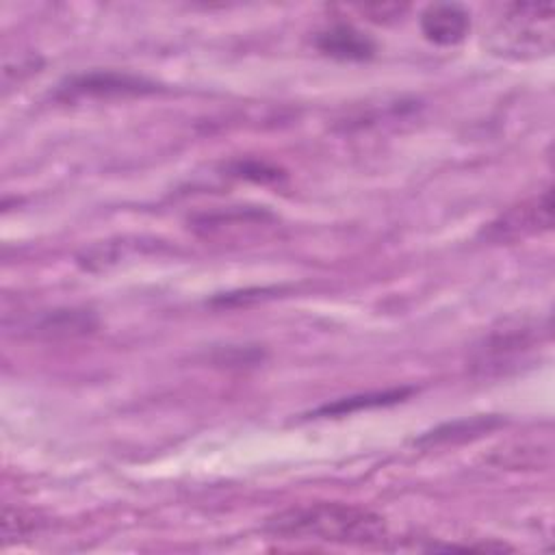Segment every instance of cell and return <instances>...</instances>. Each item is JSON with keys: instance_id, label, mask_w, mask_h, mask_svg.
I'll return each mask as SVG.
<instances>
[{"instance_id": "obj_12", "label": "cell", "mask_w": 555, "mask_h": 555, "mask_svg": "<svg viewBox=\"0 0 555 555\" xmlns=\"http://www.w3.org/2000/svg\"><path fill=\"white\" fill-rule=\"evenodd\" d=\"M408 7L405 4H397V2H373V4H362L360 11L364 15H369V20L373 22H388L399 17Z\"/></svg>"}, {"instance_id": "obj_10", "label": "cell", "mask_w": 555, "mask_h": 555, "mask_svg": "<svg viewBox=\"0 0 555 555\" xmlns=\"http://www.w3.org/2000/svg\"><path fill=\"white\" fill-rule=\"evenodd\" d=\"M412 392V388H390V390H377V392H366V395H356V397H345L334 403H327L319 410H314V416H334V414H347L356 412L362 408H377V405H390L401 399H405Z\"/></svg>"}, {"instance_id": "obj_1", "label": "cell", "mask_w": 555, "mask_h": 555, "mask_svg": "<svg viewBox=\"0 0 555 555\" xmlns=\"http://www.w3.org/2000/svg\"><path fill=\"white\" fill-rule=\"evenodd\" d=\"M267 529L284 540H319L332 544H377L386 535V522L369 507L314 501L291 505L267 520Z\"/></svg>"}, {"instance_id": "obj_7", "label": "cell", "mask_w": 555, "mask_h": 555, "mask_svg": "<svg viewBox=\"0 0 555 555\" xmlns=\"http://www.w3.org/2000/svg\"><path fill=\"white\" fill-rule=\"evenodd\" d=\"M317 48L340 61H364L375 52L373 39L349 24H336L319 33Z\"/></svg>"}, {"instance_id": "obj_11", "label": "cell", "mask_w": 555, "mask_h": 555, "mask_svg": "<svg viewBox=\"0 0 555 555\" xmlns=\"http://www.w3.org/2000/svg\"><path fill=\"white\" fill-rule=\"evenodd\" d=\"M39 529V520L33 512H26L22 507L7 505L2 509V538L4 542H15L22 538L33 535Z\"/></svg>"}, {"instance_id": "obj_9", "label": "cell", "mask_w": 555, "mask_h": 555, "mask_svg": "<svg viewBox=\"0 0 555 555\" xmlns=\"http://www.w3.org/2000/svg\"><path fill=\"white\" fill-rule=\"evenodd\" d=\"M501 425V418L496 416H473V418H462L453 423H444L431 431H427L423 438H418V444H440V442H460L468 438H477L494 427Z\"/></svg>"}, {"instance_id": "obj_5", "label": "cell", "mask_w": 555, "mask_h": 555, "mask_svg": "<svg viewBox=\"0 0 555 555\" xmlns=\"http://www.w3.org/2000/svg\"><path fill=\"white\" fill-rule=\"evenodd\" d=\"M154 91V85L130 76V74H117V72H91L72 78L65 87H61V93L65 98H82V95H137V93H150Z\"/></svg>"}, {"instance_id": "obj_8", "label": "cell", "mask_w": 555, "mask_h": 555, "mask_svg": "<svg viewBox=\"0 0 555 555\" xmlns=\"http://www.w3.org/2000/svg\"><path fill=\"white\" fill-rule=\"evenodd\" d=\"M95 327V317L89 310H54L46 312L37 325H33L37 336L46 338H74L91 332Z\"/></svg>"}, {"instance_id": "obj_4", "label": "cell", "mask_w": 555, "mask_h": 555, "mask_svg": "<svg viewBox=\"0 0 555 555\" xmlns=\"http://www.w3.org/2000/svg\"><path fill=\"white\" fill-rule=\"evenodd\" d=\"M535 345V332L533 327H505L496 330L490 336L481 340V345L475 349L473 366L481 375H494L505 371V366L514 364L518 358H522L525 351Z\"/></svg>"}, {"instance_id": "obj_6", "label": "cell", "mask_w": 555, "mask_h": 555, "mask_svg": "<svg viewBox=\"0 0 555 555\" xmlns=\"http://www.w3.org/2000/svg\"><path fill=\"white\" fill-rule=\"evenodd\" d=\"M470 28V15L462 4L438 2L429 4L421 15L423 35L438 46L460 43Z\"/></svg>"}, {"instance_id": "obj_2", "label": "cell", "mask_w": 555, "mask_h": 555, "mask_svg": "<svg viewBox=\"0 0 555 555\" xmlns=\"http://www.w3.org/2000/svg\"><path fill=\"white\" fill-rule=\"evenodd\" d=\"M555 39L553 4L512 2L503 4L492 28V48L499 54L533 59L551 54Z\"/></svg>"}, {"instance_id": "obj_3", "label": "cell", "mask_w": 555, "mask_h": 555, "mask_svg": "<svg viewBox=\"0 0 555 555\" xmlns=\"http://www.w3.org/2000/svg\"><path fill=\"white\" fill-rule=\"evenodd\" d=\"M553 225V193L544 189L542 193L507 208L483 230L490 241H516L529 234L551 230Z\"/></svg>"}]
</instances>
